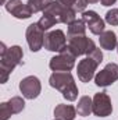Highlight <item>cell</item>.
I'll return each instance as SVG.
<instances>
[{
	"mask_svg": "<svg viewBox=\"0 0 118 120\" xmlns=\"http://www.w3.org/2000/svg\"><path fill=\"white\" fill-rule=\"evenodd\" d=\"M24 52L20 46L6 48L4 43H0V82L4 84L8 80L11 71L22 63Z\"/></svg>",
	"mask_w": 118,
	"mask_h": 120,
	"instance_id": "6da1fadb",
	"label": "cell"
},
{
	"mask_svg": "<svg viewBox=\"0 0 118 120\" xmlns=\"http://www.w3.org/2000/svg\"><path fill=\"white\" fill-rule=\"evenodd\" d=\"M49 82L53 88L59 90L67 101L72 102L78 98V87L69 71H54L50 75Z\"/></svg>",
	"mask_w": 118,
	"mask_h": 120,
	"instance_id": "7a4b0ae2",
	"label": "cell"
},
{
	"mask_svg": "<svg viewBox=\"0 0 118 120\" xmlns=\"http://www.w3.org/2000/svg\"><path fill=\"white\" fill-rule=\"evenodd\" d=\"M43 14H47V15L53 17V18L57 21V24H59V22L71 24L72 21L76 20V18H75V14H76V13L74 11V8H69V7L62 6L59 0L53 1V3L43 11Z\"/></svg>",
	"mask_w": 118,
	"mask_h": 120,
	"instance_id": "3957f363",
	"label": "cell"
},
{
	"mask_svg": "<svg viewBox=\"0 0 118 120\" xmlns=\"http://www.w3.org/2000/svg\"><path fill=\"white\" fill-rule=\"evenodd\" d=\"M75 55L68 49V46H65L64 50H61L57 56L52 57L49 67L53 71H71L75 66Z\"/></svg>",
	"mask_w": 118,
	"mask_h": 120,
	"instance_id": "277c9868",
	"label": "cell"
},
{
	"mask_svg": "<svg viewBox=\"0 0 118 120\" xmlns=\"http://www.w3.org/2000/svg\"><path fill=\"white\" fill-rule=\"evenodd\" d=\"M68 49L78 57V56H82V55H90L94 49H96V45L92 39L86 38L85 35L83 36H71L68 38Z\"/></svg>",
	"mask_w": 118,
	"mask_h": 120,
	"instance_id": "5b68a950",
	"label": "cell"
},
{
	"mask_svg": "<svg viewBox=\"0 0 118 120\" xmlns=\"http://www.w3.org/2000/svg\"><path fill=\"white\" fill-rule=\"evenodd\" d=\"M45 49L50 50V52H61L65 49L67 46V38L65 34L61 30H56L52 32H47L45 35V43H43Z\"/></svg>",
	"mask_w": 118,
	"mask_h": 120,
	"instance_id": "8992f818",
	"label": "cell"
},
{
	"mask_svg": "<svg viewBox=\"0 0 118 120\" xmlns=\"http://www.w3.org/2000/svg\"><path fill=\"white\" fill-rule=\"evenodd\" d=\"M117 80H118V64H115V63H108L94 77V82H96L97 87H108L113 82H115Z\"/></svg>",
	"mask_w": 118,
	"mask_h": 120,
	"instance_id": "52a82bcc",
	"label": "cell"
},
{
	"mask_svg": "<svg viewBox=\"0 0 118 120\" xmlns=\"http://www.w3.org/2000/svg\"><path fill=\"white\" fill-rule=\"evenodd\" d=\"M92 112L96 116H100V117H107V116L111 115L113 105H111V99L108 98V95L106 92H99L93 96Z\"/></svg>",
	"mask_w": 118,
	"mask_h": 120,
	"instance_id": "ba28073f",
	"label": "cell"
},
{
	"mask_svg": "<svg viewBox=\"0 0 118 120\" xmlns=\"http://www.w3.org/2000/svg\"><path fill=\"white\" fill-rule=\"evenodd\" d=\"M27 42L29 45V49L32 52H38L42 49L45 43V31L39 27V24H31L27 28Z\"/></svg>",
	"mask_w": 118,
	"mask_h": 120,
	"instance_id": "9c48e42d",
	"label": "cell"
},
{
	"mask_svg": "<svg viewBox=\"0 0 118 120\" xmlns=\"http://www.w3.org/2000/svg\"><path fill=\"white\" fill-rule=\"evenodd\" d=\"M20 91L21 94L27 98V99H35L39 96L40 91H42V85L38 77L35 75H28L25 77L21 82H20Z\"/></svg>",
	"mask_w": 118,
	"mask_h": 120,
	"instance_id": "30bf717a",
	"label": "cell"
},
{
	"mask_svg": "<svg viewBox=\"0 0 118 120\" xmlns=\"http://www.w3.org/2000/svg\"><path fill=\"white\" fill-rule=\"evenodd\" d=\"M99 63L94 61L92 57H85L78 63V67H76V73H78V78L82 81V82H89L93 77H94V71L97 68Z\"/></svg>",
	"mask_w": 118,
	"mask_h": 120,
	"instance_id": "8fae6325",
	"label": "cell"
},
{
	"mask_svg": "<svg viewBox=\"0 0 118 120\" xmlns=\"http://www.w3.org/2000/svg\"><path fill=\"white\" fill-rule=\"evenodd\" d=\"M82 20L86 24V27H89V30L92 34L94 35H100L101 32H104V20L100 18V15H97L96 11H83L82 13Z\"/></svg>",
	"mask_w": 118,
	"mask_h": 120,
	"instance_id": "7c38bea8",
	"label": "cell"
},
{
	"mask_svg": "<svg viewBox=\"0 0 118 120\" xmlns=\"http://www.w3.org/2000/svg\"><path fill=\"white\" fill-rule=\"evenodd\" d=\"M6 10L11 15H14L15 18H20V20L29 18L31 15L33 14L31 11V8L28 7V4H24L20 0H8L7 4H6Z\"/></svg>",
	"mask_w": 118,
	"mask_h": 120,
	"instance_id": "4fadbf2b",
	"label": "cell"
},
{
	"mask_svg": "<svg viewBox=\"0 0 118 120\" xmlns=\"http://www.w3.org/2000/svg\"><path fill=\"white\" fill-rule=\"evenodd\" d=\"M54 116L60 120H74L76 116V109L71 105H62L60 103L54 109Z\"/></svg>",
	"mask_w": 118,
	"mask_h": 120,
	"instance_id": "5bb4252c",
	"label": "cell"
},
{
	"mask_svg": "<svg viewBox=\"0 0 118 120\" xmlns=\"http://www.w3.org/2000/svg\"><path fill=\"white\" fill-rule=\"evenodd\" d=\"M100 46L106 50H113L117 46V35L113 31H104L99 35Z\"/></svg>",
	"mask_w": 118,
	"mask_h": 120,
	"instance_id": "9a60e30c",
	"label": "cell"
},
{
	"mask_svg": "<svg viewBox=\"0 0 118 120\" xmlns=\"http://www.w3.org/2000/svg\"><path fill=\"white\" fill-rule=\"evenodd\" d=\"M92 108H93V99L89 98V96H82L78 102V106H76V113L79 116H89L92 113Z\"/></svg>",
	"mask_w": 118,
	"mask_h": 120,
	"instance_id": "2e32d148",
	"label": "cell"
},
{
	"mask_svg": "<svg viewBox=\"0 0 118 120\" xmlns=\"http://www.w3.org/2000/svg\"><path fill=\"white\" fill-rule=\"evenodd\" d=\"M86 32V24L83 20H75L68 24V38L71 36H83Z\"/></svg>",
	"mask_w": 118,
	"mask_h": 120,
	"instance_id": "e0dca14e",
	"label": "cell"
},
{
	"mask_svg": "<svg viewBox=\"0 0 118 120\" xmlns=\"http://www.w3.org/2000/svg\"><path fill=\"white\" fill-rule=\"evenodd\" d=\"M52 3H53V0H28L27 4L31 8V11L35 14V13H39V11H45Z\"/></svg>",
	"mask_w": 118,
	"mask_h": 120,
	"instance_id": "ac0fdd59",
	"label": "cell"
},
{
	"mask_svg": "<svg viewBox=\"0 0 118 120\" xmlns=\"http://www.w3.org/2000/svg\"><path fill=\"white\" fill-rule=\"evenodd\" d=\"M8 105H10V108L13 110V115H15V113H20L24 109L25 102H24V99L21 96H14V98H11L8 101Z\"/></svg>",
	"mask_w": 118,
	"mask_h": 120,
	"instance_id": "d6986e66",
	"label": "cell"
},
{
	"mask_svg": "<svg viewBox=\"0 0 118 120\" xmlns=\"http://www.w3.org/2000/svg\"><path fill=\"white\" fill-rule=\"evenodd\" d=\"M38 24H39V27L43 31H47V30H50L52 27H54V25L57 24V21H56L53 17H50V15H47V14H43L42 18L38 21Z\"/></svg>",
	"mask_w": 118,
	"mask_h": 120,
	"instance_id": "ffe728a7",
	"label": "cell"
},
{
	"mask_svg": "<svg viewBox=\"0 0 118 120\" xmlns=\"http://www.w3.org/2000/svg\"><path fill=\"white\" fill-rule=\"evenodd\" d=\"M106 22L110 25H118V8H111L106 13Z\"/></svg>",
	"mask_w": 118,
	"mask_h": 120,
	"instance_id": "44dd1931",
	"label": "cell"
},
{
	"mask_svg": "<svg viewBox=\"0 0 118 120\" xmlns=\"http://www.w3.org/2000/svg\"><path fill=\"white\" fill-rule=\"evenodd\" d=\"M13 115V110L8 105V102H3L0 105V120H7Z\"/></svg>",
	"mask_w": 118,
	"mask_h": 120,
	"instance_id": "7402d4cb",
	"label": "cell"
},
{
	"mask_svg": "<svg viewBox=\"0 0 118 120\" xmlns=\"http://www.w3.org/2000/svg\"><path fill=\"white\" fill-rule=\"evenodd\" d=\"M88 4H89L88 0H76V1L74 3L72 8H74L75 13H83V11H86Z\"/></svg>",
	"mask_w": 118,
	"mask_h": 120,
	"instance_id": "603a6c76",
	"label": "cell"
},
{
	"mask_svg": "<svg viewBox=\"0 0 118 120\" xmlns=\"http://www.w3.org/2000/svg\"><path fill=\"white\" fill-rule=\"evenodd\" d=\"M89 57H92L94 61H97V63L100 64V63L103 61V53H101V50H100V49H97V48H96V49L89 55Z\"/></svg>",
	"mask_w": 118,
	"mask_h": 120,
	"instance_id": "cb8c5ba5",
	"label": "cell"
},
{
	"mask_svg": "<svg viewBox=\"0 0 118 120\" xmlns=\"http://www.w3.org/2000/svg\"><path fill=\"white\" fill-rule=\"evenodd\" d=\"M60 3L62 4V6H65V7H69V8H72V6H74V3L76 1V0H59Z\"/></svg>",
	"mask_w": 118,
	"mask_h": 120,
	"instance_id": "d4e9b609",
	"label": "cell"
},
{
	"mask_svg": "<svg viewBox=\"0 0 118 120\" xmlns=\"http://www.w3.org/2000/svg\"><path fill=\"white\" fill-rule=\"evenodd\" d=\"M100 1H101V4H103V6H106V7H107V6H113V4H115V1H117V0H100Z\"/></svg>",
	"mask_w": 118,
	"mask_h": 120,
	"instance_id": "484cf974",
	"label": "cell"
},
{
	"mask_svg": "<svg viewBox=\"0 0 118 120\" xmlns=\"http://www.w3.org/2000/svg\"><path fill=\"white\" fill-rule=\"evenodd\" d=\"M89 3H97V1H100V0H88Z\"/></svg>",
	"mask_w": 118,
	"mask_h": 120,
	"instance_id": "4316f807",
	"label": "cell"
},
{
	"mask_svg": "<svg viewBox=\"0 0 118 120\" xmlns=\"http://www.w3.org/2000/svg\"><path fill=\"white\" fill-rule=\"evenodd\" d=\"M54 120H60V119H54Z\"/></svg>",
	"mask_w": 118,
	"mask_h": 120,
	"instance_id": "83f0119b",
	"label": "cell"
},
{
	"mask_svg": "<svg viewBox=\"0 0 118 120\" xmlns=\"http://www.w3.org/2000/svg\"><path fill=\"white\" fill-rule=\"evenodd\" d=\"M117 50H118V49H117Z\"/></svg>",
	"mask_w": 118,
	"mask_h": 120,
	"instance_id": "f1b7e54d",
	"label": "cell"
}]
</instances>
